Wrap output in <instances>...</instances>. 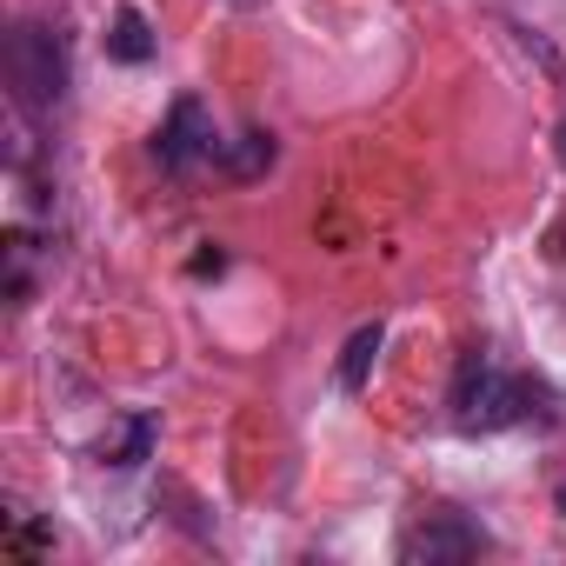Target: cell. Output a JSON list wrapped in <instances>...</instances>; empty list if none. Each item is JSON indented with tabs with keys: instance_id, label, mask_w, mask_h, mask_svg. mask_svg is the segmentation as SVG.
I'll list each match as a JSON object with an SVG mask.
<instances>
[{
	"instance_id": "cell-1",
	"label": "cell",
	"mask_w": 566,
	"mask_h": 566,
	"mask_svg": "<svg viewBox=\"0 0 566 566\" xmlns=\"http://www.w3.org/2000/svg\"><path fill=\"white\" fill-rule=\"evenodd\" d=\"M8 87H14V107L34 120H48L67 101V41L48 21H21L8 34Z\"/></svg>"
},
{
	"instance_id": "cell-2",
	"label": "cell",
	"mask_w": 566,
	"mask_h": 566,
	"mask_svg": "<svg viewBox=\"0 0 566 566\" xmlns=\"http://www.w3.org/2000/svg\"><path fill=\"white\" fill-rule=\"evenodd\" d=\"M533 400H539V387L500 374V367L480 360V354H467L460 374H453V427H460V433H500V427L526 420Z\"/></svg>"
},
{
	"instance_id": "cell-3",
	"label": "cell",
	"mask_w": 566,
	"mask_h": 566,
	"mask_svg": "<svg viewBox=\"0 0 566 566\" xmlns=\"http://www.w3.org/2000/svg\"><path fill=\"white\" fill-rule=\"evenodd\" d=\"M473 553H486V533L467 513H427L400 533L407 566H453V559H473Z\"/></svg>"
},
{
	"instance_id": "cell-4",
	"label": "cell",
	"mask_w": 566,
	"mask_h": 566,
	"mask_svg": "<svg viewBox=\"0 0 566 566\" xmlns=\"http://www.w3.org/2000/svg\"><path fill=\"white\" fill-rule=\"evenodd\" d=\"M207 154H213V120H207V107L187 94V101L167 107V120H160V134H154V160H160L167 174H187V167L207 160Z\"/></svg>"
},
{
	"instance_id": "cell-5",
	"label": "cell",
	"mask_w": 566,
	"mask_h": 566,
	"mask_svg": "<svg viewBox=\"0 0 566 566\" xmlns=\"http://www.w3.org/2000/svg\"><path fill=\"white\" fill-rule=\"evenodd\" d=\"M380 347H387V327H380V321L354 327V340L340 347V367H334L340 394H367V380H374V360H380Z\"/></svg>"
},
{
	"instance_id": "cell-6",
	"label": "cell",
	"mask_w": 566,
	"mask_h": 566,
	"mask_svg": "<svg viewBox=\"0 0 566 566\" xmlns=\"http://www.w3.org/2000/svg\"><path fill=\"white\" fill-rule=\"evenodd\" d=\"M154 453V420L147 413H134V420H120L114 433H101V447H94V460L101 467H140Z\"/></svg>"
},
{
	"instance_id": "cell-7",
	"label": "cell",
	"mask_w": 566,
	"mask_h": 566,
	"mask_svg": "<svg viewBox=\"0 0 566 566\" xmlns=\"http://www.w3.org/2000/svg\"><path fill=\"white\" fill-rule=\"evenodd\" d=\"M107 54H114L120 67H140V61L154 54V28H147L140 8H114V21H107Z\"/></svg>"
},
{
	"instance_id": "cell-8",
	"label": "cell",
	"mask_w": 566,
	"mask_h": 566,
	"mask_svg": "<svg viewBox=\"0 0 566 566\" xmlns=\"http://www.w3.org/2000/svg\"><path fill=\"white\" fill-rule=\"evenodd\" d=\"M273 160H280V140H273V134H260V127H247L240 140H227V147H220V167H227L233 180H260Z\"/></svg>"
}]
</instances>
